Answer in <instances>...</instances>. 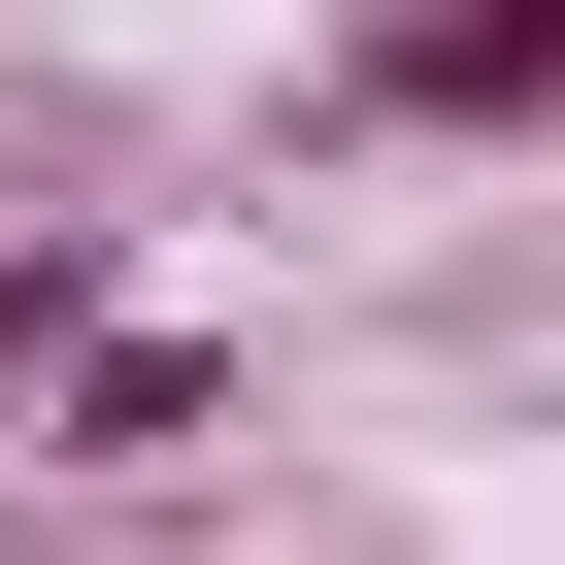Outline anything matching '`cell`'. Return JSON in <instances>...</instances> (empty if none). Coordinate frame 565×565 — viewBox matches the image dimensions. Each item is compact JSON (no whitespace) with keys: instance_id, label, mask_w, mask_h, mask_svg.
<instances>
[{"instance_id":"1","label":"cell","mask_w":565,"mask_h":565,"mask_svg":"<svg viewBox=\"0 0 565 565\" xmlns=\"http://www.w3.org/2000/svg\"><path fill=\"white\" fill-rule=\"evenodd\" d=\"M366 100H399V134H532V100H565V0H399Z\"/></svg>"},{"instance_id":"2","label":"cell","mask_w":565,"mask_h":565,"mask_svg":"<svg viewBox=\"0 0 565 565\" xmlns=\"http://www.w3.org/2000/svg\"><path fill=\"white\" fill-rule=\"evenodd\" d=\"M67 333H100V233L34 200V233H0V366H67Z\"/></svg>"}]
</instances>
